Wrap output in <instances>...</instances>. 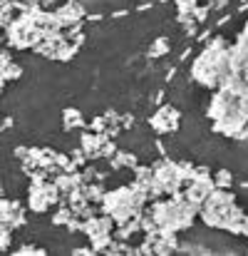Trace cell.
I'll list each match as a JSON object with an SVG mask.
<instances>
[]
</instances>
